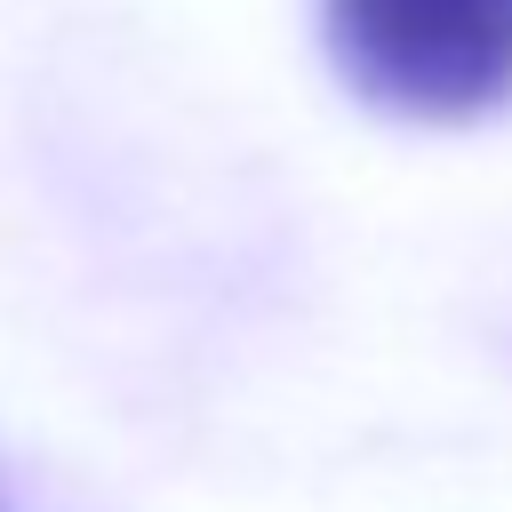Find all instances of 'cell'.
Masks as SVG:
<instances>
[{"label": "cell", "instance_id": "obj_1", "mask_svg": "<svg viewBox=\"0 0 512 512\" xmlns=\"http://www.w3.org/2000/svg\"><path fill=\"white\" fill-rule=\"evenodd\" d=\"M320 32L392 120H480L512 96V0H320Z\"/></svg>", "mask_w": 512, "mask_h": 512}]
</instances>
